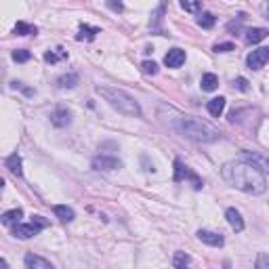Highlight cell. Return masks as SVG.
<instances>
[{
  "label": "cell",
  "instance_id": "obj_28",
  "mask_svg": "<svg viewBox=\"0 0 269 269\" xmlns=\"http://www.w3.org/2000/svg\"><path fill=\"white\" fill-rule=\"evenodd\" d=\"M30 59H32V53L25 51V48H17V51H13V61L25 63V61H30Z\"/></svg>",
  "mask_w": 269,
  "mask_h": 269
},
{
  "label": "cell",
  "instance_id": "obj_12",
  "mask_svg": "<svg viewBox=\"0 0 269 269\" xmlns=\"http://www.w3.org/2000/svg\"><path fill=\"white\" fill-rule=\"evenodd\" d=\"M225 219H227V223L231 225V229L233 231H244V219H242V215H240V210H236V208H227L225 210Z\"/></svg>",
  "mask_w": 269,
  "mask_h": 269
},
{
  "label": "cell",
  "instance_id": "obj_20",
  "mask_svg": "<svg viewBox=\"0 0 269 269\" xmlns=\"http://www.w3.org/2000/svg\"><path fill=\"white\" fill-rule=\"evenodd\" d=\"M200 87H202V90H206V93H212V90H217V87H219V76L217 74H204L202 76V80H200Z\"/></svg>",
  "mask_w": 269,
  "mask_h": 269
},
{
  "label": "cell",
  "instance_id": "obj_9",
  "mask_svg": "<svg viewBox=\"0 0 269 269\" xmlns=\"http://www.w3.org/2000/svg\"><path fill=\"white\" fill-rule=\"evenodd\" d=\"M198 240L204 244H208V246H215V248H219V246H223L225 244V238L221 236V233H217V231H210V229H198Z\"/></svg>",
  "mask_w": 269,
  "mask_h": 269
},
{
  "label": "cell",
  "instance_id": "obj_11",
  "mask_svg": "<svg viewBox=\"0 0 269 269\" xmlns=\"http://www.w3.org/2000/svg\"><path fill=\"white\" fill-rule=\"evenodd\" d=\"M23 265L27 269H53V263L48 259H42V257H38V254H32V252L25 254Z\"/></svg>",
  "mask_w": 269,
  "mask_h": 269
},
{
  "label": "cell",
  "instance_id": "obj_33",
  "mask_svg": "<svg viewBox=\"0 0 269 269\" xmlns=\"http://www.w3.org/2000/svg\"><path fill=\"white\" fill-rule=\"evenodd\" d=\"M233 42H221V45H215V48H212V51L215 53H229V51H233Z\"/></svg>",
  "mask_w": 269,
  "mask_h": 269
},
{
  "label": "cell",
  "instance_id": "obj_16",
  "mask_svg": "<svg viewBox=\"0 0 269 269\" xmlns=\"http://www.w3.org/2000/svg\"><path fill=\"white\" fill-rule=\"evenodd\" d=\"M4 166L9 168V173L15 175V177H21V175H23V171H21V156H19V154H11L9 158H6Z\"/></svg>",
  "mask_w": 269,
  "mask_h": 269
},
{
  "label": "cell",
  "instance_id": "obj_34",
  "mask_svg": "<svg viewBox=\"0 0 269 269\" xmlns=\"http://www.w3.org/2000/svg\"><path fill=\"white\" fill-rule=\"evenodd\" d=\"M108 6L114 13H122L124 11V4H122V0H108Z\"/></svg>",
  "mask_w": 269,
  "mask_h": 269
},
{
  "label": "cell",
  "instance_id": "obj_2",
  "mask_svg": "<svg viewBox=\"0 0 269 269\" xmlns=\"http://www.w3.org/2000/svg\"><path fill=\"white\" fill-rule=\"evenodd\" d=\"M173 116L171 120H164V122L171 126L175 133H179L181 137L185 139H192L196 143H212V141H217L221 137V133H219L217 126H212L206 120H200V118H194V116H183L179 114L177 110H173Z\"/></svg>",
  "mask_w": 269,
  "mask_h": 269
},
{
  "label": "cell",
  "instance_id": "obj_27",
  "mask_svg": "<svg viewBox=\"0 0 269 269\" xmlns=\"http://www.w3.org/2000/svg\"><path fill=\"white\" fill-rule=\"evenodd\" d=\"M189 263H192L189 254H185V252H175V257H173V267H187Z\"/></svg>",
  "mask_w": 269,
  "mask_h": 269
},
{
  "label": "cell",
  "instance_id": "obj_35",
  "mask_svg": "<svg viewBox=\"0 0 269 269\" xmlns=\"http://www.w3.org/2000/svg\"><path fill=\"white\" fill-rule=\"evenodd\" d=\"M265 17L269 19V2H267V9H265Z\"/></svg>",
  "mask_w": 269,
  "mask_h": 269
},
{
  "label": "cell",
  "instance_id": "obj_10",
  "mask_svg": "<svg viewBox=\"0 0 269 269\" xmlns=\"http://www.w3.org/2000/svg\"><path fill=\"white\" fill-rule=\"evenodd\" d=\"M183 63H185V51H183V48H171V51L164 55V66L166 67L177 69V67H181Z\"/></svg>",
  "mask_w": 269,
  "mask_h": 269
},
{
  "label": "cell",
  "instance_id": "obj_8",
  "mask_svg": "<svg viewBox=\"0 0 269 269\" xmlns=\"http://www.w3.org/2000/svg\"><path fill=\"white\" fill-rule=\"evenodd\" d=\"M240 160H248V162H252V164L259 168L261 173L269 175V158H265V156H261V154H257V152L244 150L242 154H240Z\"/></svg>",
  "mask_w": 269,
  "mask_h": 269
},
{
  "label": "cell",
  "instance_id": "obj_29",
  "mask_svg": "<svg viewBox=\"0 0 269 269\" xmlns=\"http://www.w3.org/2000/svg\"><path fill=\"white\" fill-rule=\"evenodd\" d=\"M141 72H143L145 76H156L158 74V63L156 61H143L141 63Z\"/></svg>",
  "mask_w": 269,
  "mask_h": 269
},
{
  "label": "cell",
  "instance_id": "obj_6",
  "mask_svg": "<svg viewBox=\"0 0 269 269\" xmlns=\"http://www.w3.org/2000/svg\"><path fill=\"white\" fill-rule=\"evenodd\" d=\"M269 61V48L263 46V48H257V51L248 53V57H246V66L250 69H261Z\"/></svg>",
  "mask_w": 269,
  "mask_h": 269
},
{
  "label": "cell",
  "instance_id": "obj_14",
  "mask_svg": "<svg viewBox=\"0 0 269 269\" xmlns=\"http://www.w3.org/2000/svg\"><path fill=\"white\" fill-rule=\"evenodd\" d=\"M164 11H166V0H162L160 6L156 9V13L152 15V21H150V27H152L154 32H158L160 36H164V34H162V27H160L162 25V19H164V17H162V15H164Z\"/></svg>",
  "mask_w": 269,
  "mask_h": 269
},
{
  "label": "cell",
  "instance_id": "obj_3",
  "mask_svg": "<svg viewBox=\"0 0 269 269\" xmlns=\"http://www.w3.org/2000/svg\"><path fill=\"white\" fill-rule=\"evenodd\" d=\"M97 93L114 108L118 114L129 116V118H139L141 116V105L133 95H129L122 89L116 87H97Z\"/></svg>",
  "mask_w": 269,
  "mask_h": 269
},
{
  "label": "cell",
  "instance_id": "obj_18",
  "mask_svg": "<svg viewBox=\"0 0 269 269\" xmlns=\"http://www.w3.org/2000/svg\"><path fill=\"white\" fill-rule=\"evenodd\" d=\"M78 80H80V76H78L76 72H67V74H63L57 78V87L59 89H74Z\"/></svg>",
  "mask_w": 269,
  "mask_h": 269
},
{
  "label": "cell",
  "instance_id": "obj_23",
  "mask_svg": "<svg viewBox=\"0 0 269 269\" xmlns=\"http://www.w3.org/2000/svg\"><path fill=\"white\" fill-rule=\"evenodd\" d=\"M63 59H67V51H66V48H61V46L45 53V61L46 63H57V61H63Z\"/></svg>",
  "mask_w": 269,
  "mask_h": 269
},
{
  "label": "cell",
  "instance_id": "obj_22",
  "mask_svg": "<svg viewBox=\"0 0 269 269\" xmlns=\"http://www.w3.org/2000/svg\"><path fill=\"white\" fill-rule=\"evenodd\" d=\"M15 34L17 36H36L38 27L32 23H25V21H17L15 23Z\"/></svg>",
  "mask_w": 269,
  "mask_h": 269
},
{
  "label": "cell",
  "instance_id": "obj_25",
  "mask_svg": "<svg viewBox=\"0 0 269 269\" xmlns=\"http://www.w3.org/2000/svg\"><path fill=\"white\" fill-rule=\"evenodd\" d=\"M217 23V17L212 15V13H206V11H202L200 15H198V25L204 27V30H210L212 25Z\"/></svg>",
  "mask_w": 269,
  "mask_h": 269
},
{
  "label": "cell",
  "instance_id": "obj_13",
  "mask_svg": "<svg viewBox=\"0 0 269 269\" xmlns=\"http://www.w3.org/2000/svg\"><path fill=\"white\" fill-rule=\"evenodd\" d=\"M51 122H53V126H57V129H63V126H67L72 122V114H69L66 108H57L51 114Z\"/></svg>",
  "mask_w": 269,
  "mask_h": 269
},
{
  "label": "cell",
  "instance_id": "obj_4",
  "mask_svg": "<svg viewBox=\"0 0 269 269\" xmlns=\"http://www.w3.org/2000/svg\"><path fill=\"white\" fill-rule=\"evenodd\" d=\"M45 227H48V221L45 217H32L30 223H15L13 236L19 238V240H30V238L36 236V233H40Z\"/></svg>",
  "mask_w": 269,
  "mask_h": 269
},
{
  "label": "cell",
  "instance_id": "obj_30",
  "mask_svg": "<svg viewBox=\"0 0 269 269\" xmlns=\"http://www.w3.org/2000/svg\"><path fill=\"white\" fill-rule=\"evenodd\" d=\"M244 19H246V15H244V13H240L236 21H229V23H227V30L229 32H240V30H242V21Z\"/></svg>",
  "mask_w": 269,
  "mask_h": 269
},
{
  "label": "cell",
  "instance_id": "obj_15",
  "mask_svg": "<svg viewBox=\"0 0 269 269\" xmlns=\"http://www.w3.org/2000/svg\"><path fill=\"white\" fill-rule=\"evenodd\" d=\"M267 30L265 27H250V30H246V34H244V40L248 42V45H257V42H261V40H265L267 38Z\"/></svg>",
  "mask_w": 269,
  "mask_h": 269
},
{
  "label": "cell",
  "instance_id": "obj_26",
  "mask_svg": "<svg viewBox=\"0 0 269 269\" xmlns=\"http://www.w3.org/2000/svg\"><path fill=\"white\" fill-rule=\"evenodd\" d=\"M181 6L187 13H200L202 11V0H181Z\"/></svg>",
  "mask_w": 269,
  "mask_h": 269
},
{
  "label": "cell",
  "instance_id": "obj_5",
  "mask_svg": "<svg viewBox=\"0 0 269 269\" xmlns=\"http://www.w3.org/2000/svg\"><path fill=\"white\" fill-rule=\"evenodd\" d=\"M185 179L192 181L194 189H202V179H200V177H198L192 168H187L181 160H175V177H173V181L179 183V181H185Z\"/></svg>",
  "mask_w": 269,
  "mask_h": 269
},
{
  "label": "cell",
  "instance_id": "obj_21",
  "mask_svg": "<svg viewBox=\"0 0 269 269\" xmlns=\"http://www.w3.org/2000/svg\"><path fill=\"white\" fill-rule=\"evenodd\" d=\"M21 217H23V210H21V208H13V210L2 212L0 221H2V225H15V223H19Z\"/></svg>",
  "mask_w": 269,
  "mask_h": 269
},
{
  "label": "cell",
  "instance_id": "obj_31",
  "mask_svg": "<svg viewBox=\"0 0 269 269\" xmlns=\"http://www.w3.org/2000/svg\"><path fill=\"white\" fill-rule=\"evenodd\" d=\"M254 267H257V269H269V254L259 252V257H257V263H254Z\"/></svg>",
  "mask_w": 269,
  "mask_h": 269
},
{
  "label": "cell",
  "instance_id": "obj_19",
  "mask_svg": "<svg viewBox=\"0 0 269 269\" xmlns=\"http://www.w3.org/2000/svg\"><path fill=\"white\" fill-rule=\"evenodd\" d=\"M206 110H208L210 116L219 118V116L223 114V110H225V97H215V99H210L208 105H206Z\"/></svg>",
  "mask_w": 269,
  "mask_h": 269
},
{
  "label": "cell",
  "instance_id": "obj_7",
  "mask_svg": "<svg viewBox=\"0 0 269 269\" xmlns=\"http://www.w3.org/2000/svg\"><path fill=\"white\" fill-rule=\"evenodd\" d=\"M120 166H122V162L114 156H97V158H93L95 171H118Z\"/></svg>",
  "mask_w": 269,
  "mask_h": 269
},
{
  "label": "cell",
  "instance_id": "obj_24",
  "mask_svg": "<svg viewBox=\"0 0 269 269\" xmlns=\"http://www.w3.org/2000/svg\"><path fill=\"white\" fill-rule=\"evenodd\" d=\"M55 210V215H57L61 221H74V217H76V212H74V208H69V206H66V204H57V206L53 208Z\"/></svg>",
  "mask_w": 269,
  "mask_h": 269
},
{
  "label": "cell",
  "instance_id": "obj_1",
  "mask_svg": "<svg viewBox=\"0 0 269 269\" xmlns=\"http://www.w3.org/2000/svg\"><path fill=\"white\" fill-rule=\"evenodd\" d=\"M221 177L227 185L250 196H261L267 189V175L261 173L248 160H236V162L223 164Z\"/></svg>",
  "mask_w": 269,
  "mask_h": 269
},
{
  "label": "cell",
  "instance_id": "obj_17",
  "mask_svg": "<svg viewBox=\"0 0 269 269\" xmlns=\"http://www.w3.org/2000/svg\"><path fill=\"white\" fill-rule=\"evenodd\" d=\"M97 34H101V30H99V27L82 23V25H80V32L76 34V40H80V42H82V40H95Z\"/></svg>",
  "mask_w": 269,
  "mask_h": 269
},
{
  "label": "cell",
  "instance_id": "obj_32",
  "mask_svg": "<svg viewBox=\"0 0 269 269\" xmlns=\"http://www.w3.org/2000/svg\"><path fill=\"white\" fill-rule=\"evenodd\" d=\"M233 87H236L238 90H242V93H246V90L250 89V87H248V80H246V78H242V76H238L236 80H233Z\"/></svg>",
  "mask_w": 269,
  "mask_h": 269
}]
</instances>
